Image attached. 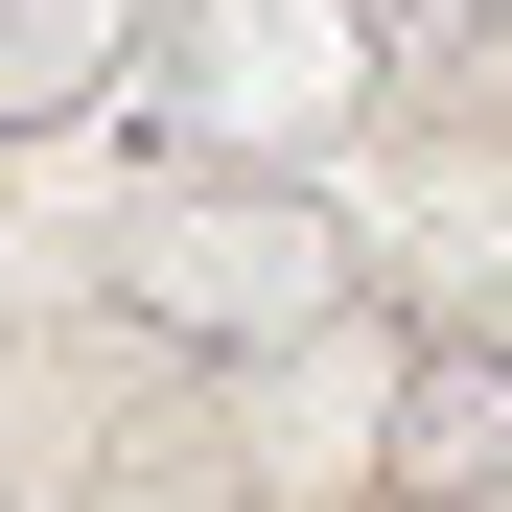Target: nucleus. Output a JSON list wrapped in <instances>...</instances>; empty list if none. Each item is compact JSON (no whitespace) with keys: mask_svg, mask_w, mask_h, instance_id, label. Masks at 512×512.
<instances>
[{"mask_svg":"<svg viewBox=\"0 0 512 512\" xmlns=\"http://www.w3.org/2000/svg\"><path fill=\"white\" fill-rule=\"evenodd\" d=\"M94 303L140 350H303L350 303V233H326L303 163H140L94 210Z\"/></svg>","mask_w":512,"mask_h":512,"instance_id":"obj_1","label":"nucleus"},{"mask_svg":"<svg viewBox=\"0 0 512 512\" xmlns=\"http://www.w3.org/2000/svg\"><path fill=\"white\" fill-rule=\"evenodd\" d=\"M117 117L163 163H326L373 117V0H140Z\"/></svg>","mask_w":512,"mask_h":512,"instance_id":"obj_2","label":"nucleus"},{"mask_svg":"<svg viewBox=\"0 0 512 512\" xmlns=\"http://www.w3.org/2000/svg\"><path fill=\"white\" fill-rule=\"evenodd\" d=\"M373 489L396 512H512V350H489V326H419V350H396Z\"/></svg>","mask_w":512,"mask_h":512,"instance_id":"obj_3","label":"nucleus"},{"mask_svg":"<svg viewBox=\"0 0 512 512\" xmlns=\"http://www.w3.org/2000/svg\"><path fill=\"white\" fill-rule=\"evenodd\" d=\"M373 24H419V47H512V0H373Z\"/></svg>","mask_w":512,"mask_h":512,"instance_id":"obj_4","label":"nucleus"}]
</instances>
